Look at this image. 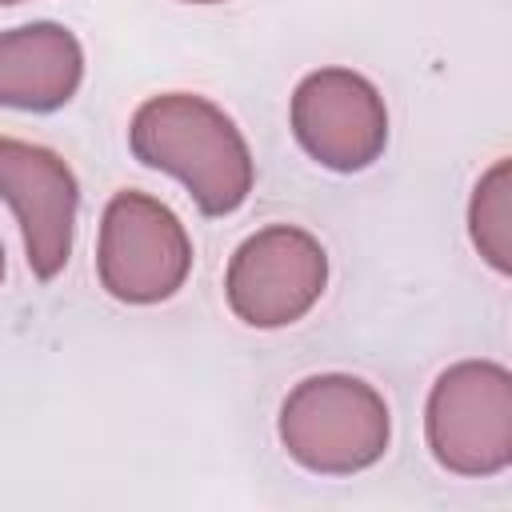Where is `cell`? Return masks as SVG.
I'll return each instance as SVG.
<instances>
[{
  "label": "cell",
  "mask_w": 512,
  "mask_h": 512,
  "mask_svg": "<svg viewBox=\"0 0 512 512\" xmlns=\"http://www.w3.org/2000/svg\"><path fill=\"white\" fill-rule=\"evenodd\" d=\"M128 144L144 168L176 176L204 216H228L252 192L256 168L240 128L196 92L144 100L132 116Z\"/></svg>",
  "instance_id": "6da1fadb"
},
{
  "label": "cell",
  "mask_w": 512,
  "mask_h": 512,
  "mask_svg": "<svg viewBox=\"0 0 512 512\" xmlns=\"http://www.w3.org/2000/svg\"><path fill=\"white\" fill-rule=\"evenodd\" d=\"M392 420L384 396L356 376H308L280 408L288 456L320 476H352L388 452Z\"/></svg>",
  "instance_id": "7a4b0ae2"
},
{
  "label": "cell",
  "mask_w": 512,
  "mask_h": 512,
  "mask_svg": "<svg viewBox=\"0 0 512 512\" xmlns=\"http://www.w3.org/2000/svg\"><path fill=\"white\" fill-rule=\"evenodd\" d=\"M428 448L456 476H496L512 460V376L492 360L440 372L428 396Z\"/></svg>",
  "instance_id": "3957f363"
},
{
  "label": "cell",
  "mask_w": 512,
  "mask_h": 512,
  "mask_svg": "<svg viewBox=\"0 0 512 512\" xmlns=\"http://www.w3.org/2000/svg\"><path fill=\"white\" fill-rule=\"evenodd\" d=\"M192 268V240L180 216L144 196L116 192L100 220L96 272L120 304H160L180 292Z\"/></svg>",
  "instance_id": "277c9868"
},
{
  "label": "cell",
  "mask_w": 512,
  "mask_h": 512,
  "mask_svg": "<svg viewBox=\"0 0 512 512\" xmlns=\"http://www.w3.org/2000/svg\"><path fill=\"white\" fill-rule=\"evenodd\" d=\"M328 284L324 244L292 224H272L248 236L224 276L228 308L248 328H284L296 324Z\"/></svg>",
  "instance_id": "5b68a950"
},
{
  "label": "cell",
  "mask_w": 512,
  "mask_h": 512,
  "mask_svg": "<svg viewBox=\"0 0 512 512\" xmlns=\"http://www.w3.org/2000/svg\"><path fill=\"white\" fill-rule=\"evenodd\" d=\"M292 132L316 164L360 172L388 144V108L360 72L320 68L292 92Z\"/></svg>",
  "instance_id": "8992f818"
},
{
  "label": "cell",
  "mask_w": 512,
  "mask_h": 512,
  "mask_svg": "<svg viewBox=\"0 0 512 512\" xmlns=\"http://www.w3.org/2000/svg\"><path fill=\"white\" fill-rule=\"evenodd\" d=\"M0 196L20 220L32 276L52 280L72 256L80 208V184L72 168L52 148L0 136Z\"/></svg>",
  "instance_id": "52a82bcc"
},
{
  "label": "cell",
  "mask_w": 512,
  "mask_h": 512,
  "mask_svg": "<svg viewBox=\"0 0 512 512\" xmlns=\"http://www.w3.org/2000/svg\"><path fill=\"white\" fill-rule=\"evenodd\" d=\"M84 76L80 40L52 20L0 32V108L56 112Z\"/></svg>",
  "instance_id": "ba28073f"
},
{
  "label": "cell",
  "mask_w": 512,
  "mask_h": 512,
  "mask_svg": "<svg viewBox=\"0 0 512 512\" xmlns=\"http://www.w3.org/2000/svg\"><path fill=\"white\" fill-rule=\"evenodd\" d=\"M472 240L496 272H508V164L500 160L472 196Z\"/></svg>",
  "instance_id": "9c48e42d"
},
{
  "label": "cell",
  "mask_w": 512,
  "mask_h": 512,
  "mask_svg": "<svg viewBox=\"0 0 512 512\" xmlns=\"http://www.w3.org/2000/svg\"><path fill=\"white\" fill-rule=\"evenodd\" d=\"M188 4H220V0H188Z\"/></svg>",
  "instance_id": "30bf717a"
},
{
  "label": "cell",
  "mask_w": 512,
  "mask_h": 512,
  "mask_svg": "<svg viewBox=\"0 0 512 512\" xmlns=\"http://www.w3.org/2000/svg\"><path fill=\"white\" fill-rule=\"evenodd\" d=\"M0 276H4V248H0Z\"/></svg>",
  "instance_id": "8fae6325"
},
{
  "label": "cell",
  "mask_w": 512,
  "mask_h": 512,
  "mask_svg": "<svg viewBox=\"0 0 512 512\" xmlns=\"http://www.w3.org/2000/svg\"><path fill=\"white\" fill-rule=\"evenodd\" d=\"M0 4H20V0H0Z\"/></svg>",
  "instance_id": "7c38bea8"
}]
</instances>
